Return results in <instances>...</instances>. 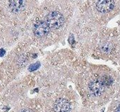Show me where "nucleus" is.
<instances>
[{
  "instance_id": "nucleus-1",
  "label": "nucleus",
  "mask_w": 120,
  "mask_h": 112,
  "mask_svg": "<svg viewBox=\"0 0 120 112\" xmlns=\"http://www.w3.org/2000/svg\"><path fill=\"white\" fill-rule=\"evenodd\" d=\"M45 23L49 28L59 29L64 23V18L61 13L58 11H52L46 16Z\"/></svg>"
},
{
  "instance_id": "nucleus-2",
  "label": "nucleus",
  "mask_w": 120,
  "mask_h": 112,
  "mask_svg": "<svg viewBox=\"0 0 120 112\" xmlns=\"http://www.w3.org/2000/svg\"><path fill=\"white\" fill-rule=\"evenodd\" d=\"M49 28L45 21H38L33 26V33L38 37H43L48 35Z\"/></svg>"
},
{
  "instance_id": "nucleus-3",
  "label": "nucleus",
  "mask_w": 120,
  "mask_h": 112,
  "mask_svg": "<svg viewBox=\"0 0 120 112\" xmlns=\"http://www.w3.org/2000/svg\"><path fill=\"white\" fill-rule=\"evenodd\" d=\"M114 7V0H98L96 4L97 10L102 14L111 11Z\"/></svg>"
},
{
  "instance_id": "nucleus-4",
  "label": "nucleus",
  "mask_w": 120,
  "mask_h": 112,
  "mask_svg": "<svg viewBox=\"0 0 120 112\" xmlns=\"http://www.w3.org/2000/svg\"><path fill=\"white\" fill-rule=\"evenodd\" d=\"M53 109L55 112H69L70 110V103L66 99L59 98L54 102Z\"/></svg>"
},
{
  "instance_id": "nucleus-5",
  "label": "nucleus",
  "mask_w": 120,
  "mask_h": 112,
  "mask_svg": "<svg viewBox=\"0 0 120 112\" xmlns=\"http://www.w3.org/2000/svg\"><path fill=\"white\" fill-rule=\"evenodd\" d=\"M26 6V0H9V7L13 13L18 14L21 12Z\"/></svg>"
},
{
  "instance_id": "nucleus-6",
  "label": "nucleus",
  "mask_w": 120,
  "mask_h": 112,
  "mask_svg": "<svg viewBox=\"0 0 120 112\" xmlns=\"http://www.w3.org/2000/svg\"><path fill=\"white\" fill-rule=\"evenodd\" d=\"M105 87L101 83L99 80H93L89 84V90L90 92L96 97L100 96L102 94L105 90Z\"/></svg>"
},
{
  "instance_id": "nucleus-7",
  "label": "nucleus",
  "mask_w": 120,
  "mask_h": 112,
  "mask_svg": "<svg viewBox=\"0 0 120 112\" xmlns=\"http://www.w3.org/2000/svg\"><path fill=\"white\" fill-rule=\"evenodd\" d=\"M99 80L101 82V83H102L105 87H109V86H110V85L112 84V83H113L112 78L110 76H102V77L99 79Z\"/></svg>"
},
{
  "instance_id": "nucleus-8",
  "label": "nucleus",
  "mask_w": 120,
  "mask_h": 112,
  "mask_svg": "<svg viewBox=\"0 0 120 112\" xmlns=\"http://www.w3.org/2000/svg\"><path fill=\"white\" fill-rule=\"evenodd\" d=\"M40 64L39 62H36V63H35L33 64H31L29 66L28 69H29L30 71H36L40 67Z\"/></svg>"
},
{
  "instance_id": "nucleus-9",
  "label": "nucleus",
  "mask_w": 120,
  "mask_h": 112,
  "mask_svg": "<svg viewBox=\"0 0 120 112\" xmlns=\"http://www.w3.org/2000/svg\"><path fill=\"white\" fill-rule=\"evenodd\" d=\"M19 112H33V111H32L31 109H28V108H25V109H23V110L20 111Z\"/></svg>"
},
{
  "instance_id": "nucleus-10",
  "label": "nucleus",
  "mask_w": 120,
  "mask_h": 112,
  "mask_svg": "<svg viewBox=\"0 0 120 112\" xmlns=\"http://www.w3.org/2000/svg\"><path fill=\"white\" fill-rule=\"evenodd\" d=\"M5 54V51L3 49H0V57H2V56Z\"/></svg>"
},
{
  "instance_id": "nucleus-11",
  "label": "nucleus",
  "mask_w": 120,
  "mask_h": 112,
  "mask_svg": "<svg viewBox=\"0 0 120 112\" xmlns=\"http://www.w3.org/2000/svg\"><path fill=\"white\" fill-rule=\"evenodd\" d=\"M115 112H120V105L117 106V108L115 110Z\"/></svg>"
}]
</instances>
